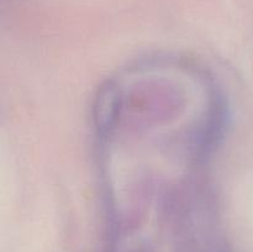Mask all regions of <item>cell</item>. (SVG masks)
<instances>
[]
</instances>
